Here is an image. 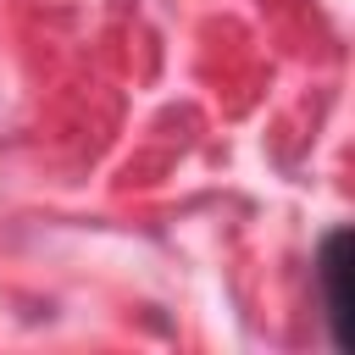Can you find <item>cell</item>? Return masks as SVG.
I'll return each mask as SVG.
<instances>
[{
    "mask_svg": "<svg viewBox=\"0 0 355 355\" xmlns=\"http://www.w3.org/2000/svg\"><path fill=\"white\" fill-rule=\"evenodd\" d=\"M349 227H327L322 244H316V261H311V277H316V300H322V327H327V344L344 355L349 349V316H355V300H349V277H355V255H349Z\"/></svg>",
    "mask_w": 355,
    "mask_h": 355,
    "instance_id": "6da1fadb",
    "label": "cell"
}]
</instances>
